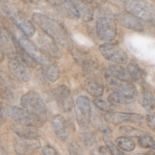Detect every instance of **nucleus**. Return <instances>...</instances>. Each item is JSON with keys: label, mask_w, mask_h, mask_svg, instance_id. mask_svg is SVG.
I'll return each instance as SVG.
<instances>
[{"label": "nucleus", "mask_w": 155, "mask_h": 155, "mask_svg": "<svg viewBox=\"0 0 155 155\" xmlns=\"http://www.w3.org/2000/svg\"><path fill=\"white\" fill-rule=\"evenodd\" d=\"M32 19L35 24H37L45 32L47 36L57 43L68 50L73 49L74 42L71 36L66 29L58 21L40 13L33 14Z\"/></svg>", "instance_id": "1"}, {"label": "nucleus", "mask_w": 155, "mask_h": 155, "mask_svg": "<svg viewBox=\"0 0 155 155\" xmlns=\"http://www.w3.org/2000/svg\"><path fill=\"white\" fill-rule=\"evenodd\" d=\"M0 7L8 19L26 36L31 37L34 35L36 28L22 11L10 2H0Z\"/></svg>", "instance_id": "2"}, {"label": "nucleus", "mask_w": 155, "mask_h": 155, "mask_svg": "<svg viewBox=\"0 0 155 155\" xmlns=\"http://www.w3.org/2000/svg\"><path fill=\"white\" fill-rule=\"evenodd\" d=\"M1 109L3 114H5L18 124L28 127L39 128L43 127L44 121L38 117L32 114L25 109L20 108L9 104H1Z\"/></svg>", "instance_id": "3"}, {"label": "nucleus", "mask_w": 155, "mask_h": 155, "mask_svg": "<svg viewBox=\"0 0 155 155\" xmlns=\"http://www.w3.org/2000/svg\"><path fill=\"white\" fill-rule=\"evenodd\" d=\"M127 12L139 19L155 22V5L146 1H126L124 3Z\"/></svg>", "instance_id": "4"}, {"label": "nucleus", "mask_w": 155, "mask_h": 155, "mask_svg": "<svg viewBox=\"0 0 155 155\" xmlns=\"http://www.w3.org/2000/svg\"><path fill=\"white\" fill-rule=\"evenodd\" d=\"M21 104L26 110L45 121L47 117V108L39 95L33 91L24 94L21 99Z\"/></svg>", "instance_id": "5"}, {"label": "nucleus", "mask_w": 155, "mask_h": 155, "mask_svg": "<svg viewBox=\"0 0 155 155\" xmlns=\"http://www.w3.org/2000/svg\"><path fill=\"white\" fill-rule=\"evenodd\" d=\"M101 15L96 21V31L101 39L107 42L114 41L117 37V28L113 16L107 13L100 12Z\"/></svg>", "instance_id": "6"}, {"label": "nucleus", "mask_w": 155, "mask_h": 155, "mask_svg": "<svg viewBox=\"0 0 155 155\" xmlns=\"http://www.w3.org/2000/svg\"><path fill=\"white\" fill-rule=\"evenodd\" d=\"M9 71L12 75L23 82H28L31 79V71L28 67L19 58L16 52L11 51L8 53Z\"/></svg>", "instance_id": "7"}, {"label": "nucleus", "mask_w": 155, "mask_h": 155, "mask_svg": "<svg viewBox=\"0 0 155 155\" xmlns=\"http://www.w3.org/2000/svg\"><path fill=\"white\" fill-rule=\"evenodd\" d=\"M105 80L107 86L110 90L113 91L114 93L119 94L133 99H135L137 96V89L136 86L130 82L120 80L108 74L105 75Z\"/></svg>", "instance_id": "8"}, {"label": "nucleus", "mask_w": 155, "mask_h": 155, "mask_svg": "<svg viewBox=\"0 0 155 155\" xmlns=\"http://www.w3.org/2000/svg\"><path fill=\"white\" fill-rule=\"evenodd\" d=\"M18 42L21 46V48L27 53V54L30 57H31L36 63L40 64L42 67L48 64L52 61L48 55L42 52V50L36 47L31 41L29 40L24 36L21 35L20 37L18 38Z\"/></svg>", "instance_id": "9"}, {"label": "nucleus", "mask_w": 155, "mask_h": 155, "mask_svg": "<svg viewBox=\"0 0 155 155\" xmlns=\"http://www.w3.org/2000/svg\"><path fill=\"white\" fill-rule=\"evenodd\" d=\"M99 51L105 59L117 64L127 63L128 61V55L126 51L117 45L110 43H104L100 45Z\"/></svg>", "instance_id": "10"}, {"label": "nucleus", "mask_w": 155, "mask_h": 155, "mask_svg": "<svg viewBox=\"0 0 155 155\" xmlns=\"http://www.w3.org/2000/svg\"><path fill=\"white\" fill-rule=\"evenodd\" d=\"M53 95L59 107L64 112H70L74 107L71 92L69 87L65 85L58 86L53 91Z\"/></svg>", "instance_id": "11"}, {"label": "nucleus", "mask_w": 155, "mask_h": 155, "mask_svg": "<svg viewBox=\"0 0 155 155\" xmlns=\"http://www.w3.org/2000/svg\"><path fill=\"white\" fill-rule=\"evenodd\" d=\"M104 120L107 123L114 125L122 124L127 121L131 122H142L143 117L140 114L131 113H124V112H109L104 116Z\"/></svg>", "instance_id": "12"}, {"label": "nucleus", "mask_w": 155, "mask_h": 155, "mask_svg": "<svg viewBox=\"0 0 155 155\" xmlns=\"http://www.w3.org/2000/svg\"><path fill=\"white\" fill-rule=\"evenodd\" d=\"M117 21L123 27L135 31H143L145 27L140 19L128 12H121L115 16Z\"/></svg>", "instance_id": "13"}, {"label": "nucleus", "mask_w": 155, "mask_h": 155, "mask_svg": "<svg viewBox=\"0 0 155 155\" xmlns=\"http://www.w3.org/2000/svg\"><path fill=\"white\" fill-rule=\"evenodd\" d=\"M38 41L40 45L41 50L45 54H48L54 58H60L61 57V51L59 49L57 44L46 34L39 33Z\"/></svg>", "instance_id": "14"}, {"label": "nucleus", "mask_w": 155, "mask_h": 155, "mask_svg": "<svg viewBox=\"0 0 155 155\" xmlns=\"http://www.w3.org/2000/svg\"><path fill=\"white\" fill-rule=\"evenodd\" d=\"M15 150L18 155H33L35 150L39 149L41 143L38 139H18L15 142Z\"/></svg>", "instance_id": "15"}, {"label": "nucleus", "mask_w": 155, "mask_h": 155, "mask_svg": "<svg viewBox=\"0 0 155 155\" xmlns=\"http://www.w3.org/2000/svg\"><path fill=\"white\" fill-rule=\"evenodd\" d=\"M77 19L84 22H90L94 18V8L90 2L86 1H73Z\"/></svg>", "instance_id": "16"}, {"label": "nucleus", "mask_w": 155, "mask_h": 155, "mask_svg": "<svg viewBox=\"0 0 155 155\" xmlns=\"http://www.w3.org/2000/svg\"><path fill=\"white\" fill-rule=\"evenodd\" d=\"M51 124L56 136L61 141L66 140L70 136L71 130L64 118L61 115H55L51 120Z\"/></svg>", "instance_id": "17"}, {"label": "nucleus", "mask_w": 155, "mask_h": 155, "mask_svg": "<svg viewBox=\"0 0 155 155\" xmlns=\"http://www.w3.org/2000/svg\"><path fill=\"white\" fill-rule=\"evenodd\" d=\"M12 131L23 139H37L41 136L39 132L34 127L21 124H13L11 127Z\"/></svg>", "instance_id": "18"}, {"label": "nucleus", "mask_w": 155, "mask_h": 155, "mask_svg": "<svg viewBox=\"0 0 155 155\" xmlns=\"http://www.w3.org/2000/svg\"><path fill=\"white\" fill-rule=\"evenodd\" d=\"M77 104L81 116L83 117L87 122H90L92 118V107L89 98L86 96L78 97Z\"/></svg>", "instance_id": "19"}, {"label": "nucleus", "mask_w": 155, "mask_h": 155, "mask_svg": "<svg viewBox=\"0 0 155 155\" xmlns=\"http://www.w3.org/2000/svg\"><path fill=\"white\" fill-rule=\"evenodd\" d=\"M12 39L14 45H15V48H16V54L19 57V58L27 65V67H30V68H36L37 66V63L31 57L27 54V53L21 48V45H19L18 42L17 41L16 38L14 35H12Z\"/></svg>", "instance_id": "20"}, {"label": "nucleus", "mask_w": 155, "mask_h": 155, "mask_svg": "<svg viewBox=\"0 0 155 155\" xmlns=\"http://www.w3.org/2000/svg\"><path fill=\"white\" fill-rule=\"evenodd\" d=\"M127 71L130 75V78L136 82H142L144 80V72L137 62L135 61H130L127 68Z\"/></svg>", "instance_id": "21"}, {"label": "nucleus", "mask_w": 155, "mask_h": 155, "mask_svg": "<svg viewBox=\"0 0 155 155\" xmlns=\"http://www.w3.org/2000/svg\"><path fill=\"white\" fill-rule=\"evenodd\" d=\"M42 71L45 77L51 82H56L60 77V70L58 65L51 61L48 64L42 67Z\"/></svg>", "instance_id": "22"}, {"label": "nucleus", "mask_w": 155, "mask_h": 155, "mask_svg": "<svg viewBox=\"0 0 155 155\" xmlns=\"http://www.w3.org/2000/svg\"><path fill=\"white\" fill-rule=\"evenodd\" d=\"M85 89L89 95L95 98L101 97L104 93L103 85L95 80H88L85 85Z\"/></svg>", "instance_id": "23"}, {"label": "nucleus", "mask_w": 155, "mask_h": 155, "mask_svg": "<svg viewBox=\"0 0 155 155\" xmlns=\"http://www.w3.org/2000/svg\"><path fill=\"white\" fill-rule=\"evenodd\" d=\"M107 72L108 73H107V74H110L114 78L118 79L120 80H123V81L130 82V75H129L127 70L123 67L118 66V65H110L108 68Z\"/></svg>", "instance_id": "24"}, {"label": "nucleus", "mask_w": 155, "mask_h": 155, "mask_svg": "<svg viewBox=\"0 0 155 155\" xmlns=\"http://www.w3.org/2000/svg\"><path fill=\"white\" fill-rule=\"evenodd\" d=\"M141 104L142 107L148 112V113H152L155 110V98L152 93L150 92H144L142 93V97L140 99Z\"/></svg>", "instance_id": "25"}, {"label": "nucleus", "mask_w": 155, "mask_h": 155, "mask_svg": "<svg viewBox=\"0 0 155 155\" xmlns=\"http://www.w3.org/2000/svg\"><path fill=\"white\" fill-rule=\"evenodd\" d=\"M108 102L113 106L116 105H124V104H128L133 102L135 99L133 98H129L127 97H124L123 95H119L117 93H112L109 95Z\"/></svg>", "instance_id": "26"}, {"label": "nucleus", "mask_w": 155, "mask_h": 155, "mask_svg": "<svg viewBox=\"0 0 155 155\" xmlns=\"http://www.w3.org/2000/svg\"><path fill=\"white\" fill-rule=\"evenodd\" d=\"M116 143L120 149L125 151H132L136 148L134 142L127 137H120L116 139Z\"/></svg>", "instance_id": "27"}, {"label": "nucleus", "mask_w": 155, "mask_h": 155, "mask_svg": "<svg viewBox=\"0 0 155 155\" xmlns=\"http://www.w3.org/2000/svg\"><path fill=\"white\" fill-rule=\"evenodd\" d=\"M11 39V34L6 30L2 23L0 22V48L2 47H10Z\"/></svg>", "instance_id": "28"}, {"label": "nucleus", "mask_w": 155, "mask_h": 155, "mask_svg": "<svg viewBox=\"0 0 155 155\" xmlns=\"http://www.w3.org/2000/svg\"><path fill=\"white\" fill-rule=\"evenodd\" d=\"M120 132L122 134L125 135V136H130V137H140V136L145 135V132L142 131L140 130L134 128V127H129V126H126V127H121L119 129Z\"/></svg>", "instance_id": "29"}, {"label": "nucleus", "mask_w": 155, "mask_h": 155, "mask_svg": "<svg viewBox=\"0 0 155 155\" xmlns=\"http://www.w3.org/2000/svg\"><path fill=\"white\" fill-rule=\"evenodd\" d=\"M104 142L111 155H127L124 151H121L118 147H117L107 136H104Z\"/></svg>", "instance_id": "30"}, {"label": "nucleus", "mask_w": 155, "mask_h": 155, "mask_svg": "<svg viewBox=\"0 0 155 155\" xmlns=\"http://www.w3.org/2000/svg\"><path fill=\"white\" fill-rule=\"evenodd\" d=\"M81 139L84 145L86 147H93L96 144V137L95 135L92 133H87V132H83L80 134Z\"/></svg>", "instance_id": "31"}, {"label": "nucleus", "mask_w": 155, "mask_h": 155, "mask_svg": "<svg viewBox=\"0 0 155 155\" xmlns=\"http://www.w3.org/2000/svg\"><path fill=\"white\" fill-rule=\"evenodd\" d=\"M139 144L143 148H154L155 142L152 137L145 134L139 138Z\"/></svg>", "instance_id": "32"}, {"label": "nucleus", "mask_w": 155, "mask_h": 155, "mask_svg": "<svg viewBox=\"0 0 155 155\" xmlns=\"http://www.w3.org/2000/svg\"><path fill=\"white\" fill-rule=\"evenodd\" d=\"M94 104L100 110H103V111H107V113L113 112V110H114V106L111 105L109 103L104 101V100L99 99V98H96V99L94 100Z\"/></svg>", "instance_id": "33"}, {"label": "nucleus", "mask_w": 155, "mask_h": 155, "mask_svg": "<svg viewBox=\"0 0 155 155\" xmlns=\"http://www.w3.org/2000/svg\"><path fill=\"white\" fill-rule=\"evenodd\" d=\"M0 98L6 100H11L13 98V94L11 92L10 89L4 84H1V83H0Z\"/></svg>", "instance_id": "34"}, {"label": "nucleus", "mask_w": 155, "mask_h": 155, "mask_svg": "<svg viewBox=\"0 0 155 155\" xmlns=\"http://www.w3.org/2000/svg\"><path fill=\"white\" fill-rule=\"evenodd\" d=\"M94 127H95L96 128H98L100 131H101L102 133H105V134H108V133H110V130L109 129V127L107 126H106L104 124V123L102 122L100 118H98V119L94 120L93 123Z\"/></svg>", "instance_id": "35"}, {"label": "nucleus", "mask_w": 155, "mask_h": 155, "mask_svg": "<svg viewBox=\"0 0 155 155\" xmlns=\"http://www.w3.org/2000/svg\"><path fill=\"white\" fill-rule=\"evenodd\" d=\"M70 155H84L81 148L76 143H71L68 146Z\"/></svg>", "instance_id": "36"}, {"label": "nucleus", "mask_w": 155, "mask_h": 155, "mask_svg": "<svg viewBox=\"0 0 155 155\" xmlns=\"http://www.w3.org/2000/svg\"><path fill=\"white\" fill-rule=\"evenodd\" d=\"M42 153L44 155H60L57 150L51 145H45L42 148Z\"/></svg>", "instance_id": "37"}, {"label": "nucleus", "mask_w": 155, "mask_h": 155, "mask_svg": "<svg viewBox=\"0 0 155 155\" xmlns=\"http://www.w3.org/2000/svg\"><path fill=\"white\" fill-rule=\"evenodd\" d=\"M147 123L151 128L154 129L155 127V117L152 115L149 114L147 117Z\"/></svg>", "instance_id": "38"}, {"label": "nucleus", "mask_w": 155, "mask_h": 155, "mask_svg": "<svg viewBox=\"0 0 155 155\" xmlns=\"http://www.w3.org/2000/svg\"><path fill=\"white\" fill-rule=\"evenodd\" d=\"M99 153L101 155H111L107 147L101 146L99 148Z\"/></svg>", "instance_id": "39"}, {"label": "nucleus", "mask_w": 155, "mask_h": 155, "mask_svg": "<svg viewBox=\"0 0 155 155\" xmlns=\"http://www.w3.org/2000/svg\"><path fill=\"white\" fill-rule=\"evenodd\" d=\"M5 55L4 51L0 48V63H2L5 60Z\"/></svg>", "instance_id": "40"}, {"label": "nucleus", "mask_w": 155, "mask_h": 155, "mask_svg": "<svg viewBox=\"0 0 155 155\" xmlns=\"http://www.w3.org/2000/svg\"><path fill=\"white\" fill-rule=\"evenodd\" d=\"M4 121V118H3V113L2 111V109H1V106H0V124Z\"/></svg>", "instance_id": "41"}, {"label": "nucleus", "mask_w": 155, "mask_h": 155, "mask_svg": "<svg viewBox=\"0 0 155 155\" xmlns=\"http://www.w3.org/2000/svg\"><path fill=\"white\" fill-rule=\"evenodd\" d=\"M148 154H151V155H155V148H151V149L150 150V151H149V153H148Z\"/></svg>", "instance_id": "42"}, {"label": "nucleus", "mask_w": 155, "mask_h": 155, "mask_svg": "<svg viewBox=\"0 0 155 155\" xmlns=\"http://www.w3.org/2000/svg\"><path fill=\"white\" fill-rule=\"evenodd\" d=\"M135 155H151V154H149L148 153V154H135Z\"/></svg>", "instance_id": "43"}, {"label": "nucleus", "mask_w": 155, "mask_h": 155, "mask_svg": "<svg viewBox=\"0 0 155 155\" xmlns=\"http://www.w3.org/2000/svg\"><path fill=\"white\" fill-rule=\"evenodd\" d=\"M0 16H1V13H0Z\"/></svg>", "instance_id": "44"}, {"label": "nucleus", "mask_w": 155, "mask_h": 155, "mask_svg": "<svg viewBox=\"0 0 155 155\" xmlns=\"http://www.w3.org/2000/svg\"><path fill=\"white\" fill-rule=\"evenodd\" d=\"M0 143H1V140H0Z\"/></svg>", "instance_id": "45"}]
</instances>
